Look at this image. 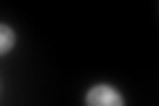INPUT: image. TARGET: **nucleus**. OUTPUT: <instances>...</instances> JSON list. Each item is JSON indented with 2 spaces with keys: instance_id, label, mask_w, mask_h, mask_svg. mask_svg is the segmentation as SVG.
<instances>
[{
  "instance_id": "nucleus-2",
  "label": "nucleus",
  "mask_w": 159,
  "mask_h": 106,
  "mask_svg": "<svg viewBox=\"0 0 159 106\" xmlns=\"http://www.w3.org/2000/svg\"><path fill=\"white\" fill-rule=\"evenodd\" d=\"M13 43H16L13 29L6 27V24H0V56H3V53H8V50L13 48Z\"/></svg>"
},
{
  "instance_id": "nucleus-1",
  "label": "nucleus",
  "mask_w": 159,
  "mask_h": 106,
  "mask_svg": "<svg viewBox=\"0 0 159 106\" xmlns=\"http://www.w3.org/2000/svg\"><path fill=\"white\" fill-rule=\"evenodd\" d=\"M85 106H125V98L111 85H93L85 93Z\"/></svg>"
}]
</instances>
